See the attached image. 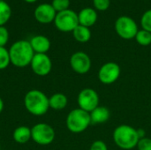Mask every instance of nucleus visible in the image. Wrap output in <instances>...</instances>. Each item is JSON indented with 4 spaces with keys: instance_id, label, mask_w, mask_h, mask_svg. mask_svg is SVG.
<instances>
[{
    "instance_id": "nucleus-1",
    "label": "nucleus",
    "mask_w": 151,
    "mask_h": 150,
    "mask_svg": "<svg viewBox=\"0 0 151 150\" xmlns=\"http://www.w3.org/2000/svg\"><path fill=\"white\" fill-rule=\"evenodd\" d=\"M11 64L19 68H24L30 65V63L35 56L29 41L19 40L15 42L9 49Z\"/></svg>"
},
{
    "instance_id": "nucleus-2",
    "label": "nucleus",
    "mask_w": 151,
    "mask_h": 150,
    "mask_svg": "<svg viewBox=\"0 0 151 150\" xmlns=\"http://www.w3.org/2000/svg\"><path fill=\"white\" fill-rule=\"evenodd\" d=\"M24 106L30 114L42 116L50 109L49 97L41 90L32 89L25 95Z\"/></svg>"
},
{
    "instance_id": "nucleus-3",
    "label": "nucleus",
    "mask_w": 151,
    "mask_h": 150,
    "mask_svg": "<svg viewBox=\"0 0 151 150\" xmlns=\"http://www.w3.org/2000/svg\"><path fill=\"white\" fill-rule=\"evenodd\" d=\"M112 137L115 144L125 150L134 149L140 141L137 130L128 125H121L116 127Z\"/></svg>"
},
{
    "instance_id": "nucleus-4",
    "label": "nucleus",
    "mask_w": 151,
    "mask_h": 150,
    "mask_svg": "<svg viewBox=\"0 0 151 150\" xmlns=\"http://www.w3.org/2000/svg\"><path fill=\"white\" fill-rule=\"evenodd\" d=\"M65 123L70 132L73 133H82L91 125L90 114L80 108L74 109L67 115Z\"/></svg>"
},
{
    "instance_id": "nucleus-5",
    "label": "nucleus",
    "mask_w": 151,
    "mask_h": 150,
    "mask_svg": "<svg viewBox=\"0 0 151 150\" xmlns=\"http://www.w3.org/2000/svg\"><path fill=\"white\" fill-rule=\"evenodd\" d=\"M55 136V130L46 123H38L31 128V139L38 145H50L53 142Z\"/></svg>"
},
{
    "instance_id": "nucleus-6",
    "label": "nucleus",
    "mask_w": 151,
    "mask_h": 150,
    "mask_svg": "<svg viewBox=\"0 0 151 150\" xmlns=\"http://www.w3.org/2000/svg\"><path fill=\"white\" fill-rule=\"evenodd\" d=\"M54 24L55 27L61 32H73L79 25L78 14L70 9L57 12Z\"/></svg>"
},
{
    "instance_id": "nucleus-7",
    "label": "nucleus",
    "mask_w": 151,
    "mask_h": 150,
    "mask_svg": "<svg viewBox=\"0 0 151 150\" xmlns=\"http://www.w3.org/2000/svg\"><path fill=\"white\" fill-rule=\"evenodd\" d=\"M115 30L118 35L125 40L134 38L139 31L136 22L129 16L119 17L115 21Z\"/></svg>"
},
{
    "instance_id": "nucleus-8",
    "label": "nucleus",
    "mask_w": 151,
    "mask_h": 150,
    "mask_svg": "<svg viewBox=\"0 0 151 150\" xmlns=\"http://www.w3.org/2000/svg\"><path fill=\"white\" fill-rule=\"evenodd\" d=\"M77 102L80 109L90 113L99 106V95L92 88H84L79 93Z\"/></svg>"
},
{
    "instance_id": "nucleus-9",
    "label": "nucleus",
    "mask_w": 151,
    "mask_h": 150,
    "mask_svg": "<svg viewBox=\"0 0 151 150\" xmlns=\"http://www.w3.org/2000/svg\"><path fill=\"white\" fill-rule=\"evenodd\" d=\"M120 66L114 62L104 64L98 71V80L103 84H112L118 80L120 76Z\"/></svg>"
},
{
    "instance_id": "nucleus-10",
    "label": "nucleus",
    "mask_w": 151,
    "mask_h": 150,
    "mask_svg": "<svg viewBox=\"0 0 151 150\" xmlns=\"http://www.w3.org/2000/svg\"><path fill=\"white\" fill-rule=\"evenodd\" d=\"M31 69L37 76H46L52 69V62L47 54L35 53L30 63Z\"/></svg>"
},
{
    "instance_id": "nucleus-11",
    "label": "nucleus",
    "mask_w": 151,
    "mask_h": 150,
    "mask_svg": "<svg viewBox=\"0 0 151 150\" xmlns=\"http://www.w3.org/2000/svg\"><path fill=\"white\" fill-rule=\"evenodd\" d=\"M70 65L76 73L86 74L91 68V59L85 52L77 51L71 56Z\"/></svg>"
},
{
    "instance_id": "nucleus-12",
    "label": "nucleus",
    "mask_w": 151,
    "mask_h": 150,
    "mask_svg": "<svg viewBox=\"0 0 151 150\" xmlns=\"http://www.w3.org/2000/svg\"><path fill=\"white\" fill-rule=\"evenodd\" d=\"M57 11L51 5V4H39L34 12L35 19L42 24H49L51 22H54V19L56 18Z\"/></svg>"
},
{
    "instance_id": "nucleus-13",
    "label": "nucleus",
    "mask_w": 151,
    "mask_h": 150,
    "mask_svg": "<svg viewBox=\"0 0 151 150\" xmlns=\"http://www.w3.org/2000/svg\"><path fill=\"white\" fill-rule=\"evenodd\" d=\"M29 42L35 53L37 54H46L50 49V41L45 35H35L31 38Z\"/></svg>"
},
{
    "instance_id": "nucleus-14",
    "label": "nucleus",
    "mask_w": 151,
    "mask_h": 150,
    "mask_svg": "<svg viewBox=\"0 0 151 150\" xmlns=\"http://www.w3.org/2000/svg\"><path fill=\"white\" fill-rule=\"evenodd\" d=\"M79 25L90 27L94 26L97 20V12L91 7H86L78 13Z\"/></svg>"
},
{
    "instance_id": "nucleus-15",
    "label": "nucleus",
    "mask_w": 151,
    "mask_h": 150,
    "mask_svg": "<svg viewBox=\"0 0 151 150\" xmlns=\"http://www.w3.org/2000/svg\"><path fill=\"white\" fill-rule=\"evenodd\" d=\"M91 124H104L110 118L111 113L109 109L104 106H98L90 113Z\"/></svg>"
},
{
    "instance_id": "nucleus-16",
    "label": "nucleus",
    "mask_w": 151,
    "mask_h": 150,
    "mask_svg": "<svg viewBox=\"0 0 151 150\" xmlns=\"http://www.w3.org/2000/svg\"><path fill=\"white\" fill-rule=\"evenodd\" d=\"M13 140L19 144H26L31 140V128L26 126H18L12 133Z\"/></svg>"
},
{
    "instance_id": "nucleus-17",
    "label": "nucleus",
    "mask_w": 151,
    "mask_h": 150,
    "mask_svg": "<svg viewBox=\"0 0 151 150\" xmlns=\"http://www.w3.org/2000/svg\"><path fill=\"white\" fill-rule=\"evenodd\" d=\"M50 108L55 111H61L65 109L68 103V99L65 95L62 93H55L49 98Z\"/></svg>"
},
{
    "instance_id": "nucleus-18",
    "label": "nucleus",
    "mask_w": 151,
    "mask_h": 150,
    "mask_svg": "<svg viewBox=\"0 0 151 150\" xmlns=\"http://www.w3.org/2000/svg\"><path fill=\"white\" fill-rule=\"evenodd\" d=\"M73 35L77 42L85 43L90 40L91 31H90L89 27H84L81 25H78L75 27V29L73 31Z\"/></svg>"
},
{
    "instance_id": "nucleus-19",
    "label": "nucleus",
    "mask_w": 151,
    "mask_h": 150,
    "mask_svg": "<svg viewBox=\"0 0 151 150\" xmlns=\"http://www.w3.org/2000/svg\"><path fill=\"white\" fill-rule=\"evenodd\" d=\"M12 8L8 3L0 0V27H4L11 19Z\"/></svg>"
},
{
    "instance_id": "nucleus-20",
    "label": "nucleus",
    "mask_w": 151,
    "mask_h": 150,
    "mask_svg": "<svg viewBox=\"0 0 151 150\" xmlns=\"http://www.w3.org/2000/svg\"><path fill=\"white\" fill-rule=\"evenodd\" d=\"M134 38L137 43L142 46H149L151 44V33L144 29L139 30Z\"/></svg>"
},
{
    "instance_id": "nucleus-21",
    "label": "nucleus",
    "mask_w": 151,
    "mask_h": 150,
    "mask_svg": "<svg viewBox=\"0 0 151 150\" xmlns=\"http://www.w3.org/2000/svg\"><path fill=\"white\" fill-rule=\"evenodd\" d=\"M11 64L9 50L5 47H0V70H4Z\"/></svg>"
},
{
    "instance_id": "nucleus-22",
    "label": "nucleus",
    "mask_w": 151,
    "mask_h": 150,
    "mask_svg": "<svg viewBox=\"0 0 151 150\" xmlns=\"http://www.w3.org/2000/svg\"><path fill=\"white\" fill-rule=\"evenodd\" d=\"M141 26L142 29L151 33V9L146 11L141 18Z\"/></svg>"
},
{
    "instance_id": "nucleus-23",
    "label": "nucleus",
    "mask_w": 151,
    "mask_h": 150,
    "mask_svg": "<svg viewBox=\"0 0 151 150\" xmlns=\"http://www.w3.org/2000/svg\"><path fill=\"white\" fill-rule=\"evenodd\" d=\"M51 5L57 12L63 11L69 9L70 0H52Z\"/></svg>"
},
{
    "instance_id": "nucleus-24",
    "label": "nucleus",
    "mask_w": 151,
    "mask_h": 150,
    "mask_svg": "<svg viewBox=\"0 0 151 150\" xmlns=\"http://www.w3.org/2000/svg\"><path fill=\"white\" fill-rule=\"evenodd\" d=\"M93 4L96 10L104 11H106L111 4L110 0H93Z\"/></svg>"
},
{
    "instance_id": "nucleus-25",
    "label": "nucleus",
    "mask_w": 151,
    "mask_h": 150,
    "mask_svg": "<svg viewBox=\"0 0 151 150\" xmlns=\"http://www.w3.org/2000/svg\"><path fill=\"white\" fill-rule=\"evenodd\" d=\"M9 41V32L7 28L4 27H0V47H4Z\"/></svg>"
},
{
    "instance_id": "nucleus-26",
    "label": "nucleus",
    "mask_w": 151,
    "mask_h": 150,
    "mask_svg": "<svg viewBox=\"0 0 151 150\" xmlns=\"http://www.w3.org/2000/svg\"><path fill=\"white\" fill-rule=\"evenodd\" d=\"M138 150H151V139L150 138H142L140 139L137 144Z\"/></svg>"
},
{
    "instance_id": "nucleus-27",
    "label": "nucleus",
    "mask_w": 151,
    "mask_h": 150,
    "mask_svg": "<svg viewBox=\"0 0 151 150\" xmlns=\"http://www.w3.org/2000/svg\"><path fill=\"white\" fill-rule=\"evenodd\" d=\"M89 150H108V147L104 141H96L91 144Z\"/></svg>"
},
{
    "instance_id": "nucleus-28",
    "label": "nucleus",
    "mask_w": 151,
    "mask_h": 150,
    "mask_svg": "<svg viewBox=\"0 0 151 150\" xmlns=\"http://www.w3.org/2000/svg\"><path fill=\"white\" fill-rule=\"evenodd\" d=\"M3 110H4V101H3V99L0 97V114H1V112L3 111Z\"/></svg>"
},
{
    "instance_id": "nucleus-29",
    "label": "nucleus",
    "mask_w": 151,
    "mask_h": 150,
    "mask_svg": "<svg viewBox=\"0 0 151 150\" xmlns=\"http://www.w3.org/2000/svg\"><path fill=\"white\" fill-rule=\"evenodd\" d=\"M25 2H27V3H28V4H33V3H35L37 0H24Z\"/></svg>"
}]
</instances>
